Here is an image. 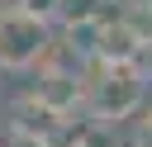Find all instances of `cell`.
<instances>
[{
	"instance_id": "cell-1",
	"label": "cell",
	"mask_w": 152,
	"mask_h": 147,
	"mask_svg": "<svg viewBox=\"0 0 152 147\" xmlns=\"http://www.w3.org/2000/svg\"><path fill=\"white\" fill-rule=\"evenodd\" d=\"M48 52V24L43 14L14 5L0 9V66H28Z\"/></svg>"
},
{
	"instance_id": "cell-2",
	"label": "cell",
	"mask_w": 152,
	"mask_h": 147,
	"mask_svg": "<svg viewBox=\"0 0 152 147\" xmlns=\"http://www.w3.org/2000/svg\"><path fill=\"white\" fill-rule=\"evenodd\" d=\"M138 100H142V76L128 62H114L104 71V81H95V95H90L95 114H104V119H124Z\"/></svg>"
},
{
	"instance_id": "cell-3",
	"label": "cell",
	"mask_w": 152,
	"mask_h": 147,
	"mask_svg": "<svg viewBox=\"0 0 152 147\" xmlns=\"http://www.w3.org/2000/svg\"><path fill=\"white\" fill-rule=\"evenodd\" d=\"M24 9H33V14H43V9H52V5H62V0H19Z\"/></svg>"
}]
</instances>
